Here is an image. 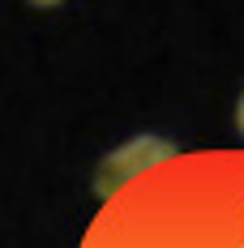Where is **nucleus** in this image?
<instances>
[{
  "mask_svg": "<svg viewBox=\"0 0 244 248\" xmlns=\"http://www.w3.org/2000/svg\"><path fill=\"white\" fill-rule=\"evenodd\" d=\"M167 154H176V146L171 141H154V137H137V141H129V150H116L107 163H103V171H98V193L107 197L120 180H129L133 171H142V167H150V163H159V158H167Z\"/></svg>",
  "mask_w": 244,
  "mask_h": 248,
  "instance_id": "nucleus-1",
  "label": "nucleus"
},
{
  "mask_svg": "<svg viewBox=\"0 0 244 248\" xmlns=\"http://www.w3.org/2000/svg\"><path fill=\"white\" fill-rule=\"evenodd\" d=\"M30 9H56V4H65V0H26Z\"/></svg>",
  "mask_w": 244,
  "mask_h": 248,
  "instance_id": "nucleus-2",
  "label": "nucleus"
},
{
  "mask_svg": "<svg viewBox=\"0 0 244 248\" xmlns=\"http://www.w3.org/2000/svg\"><path fill=\"white\" fill-rule=\"evenodd\" d=\"M236 128H240V137H244V94H240V103H236Z\"/></svg>",
  "mask_w": 244,
  "mask_h": 248,
  "instance_id": "nucleus-3",
  "label": "nucleus"
}]
</instances>
